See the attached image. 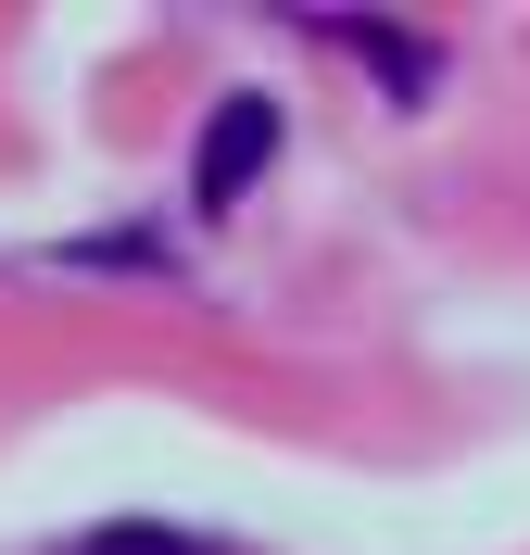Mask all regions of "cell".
Masks as SVG:
<instances>
[{"mask_svg": "<svg viewBox=\"0 0 530 555\" xmlns=\"http://www.w3.org/2000/svg\"><path fill=\"white\" fill-rule=\"evenodd\" d=\"M353 51V64H379V89L391 102H429V76H442V51H429V38H404V26H328Z\"/></svg>", "mask_w": 530, "mask_h": 555, "instance_id": "obj_2", "label": "cell"}, {"mask_svg": "<svg viewBox=\"0 0 530 555\" xmlns=\"http://www.w3.org/2000/svg\"><path fill=\"white\" fill-rule=\"evenodd\" d=\"M64 555H215V543H190V530H165V518H114V530H76Z\"/></svg>", "mask_w": 530, "mask_h": 555, "instance_id": "obj_3", "label": "cell"}, {"mask_svg": "<svg viewBox=\"0 0 530 555\" xmlns=\"http://www.w3.org/2000/svg\"><path fill=\"white\" fill-rule=\"evenodd\" d=\"M266 165H279V102H266V89H228L215 127H203V152H190V215H228Z\"/></svg>", "mask_w": 530, "mask_h": 555, "instance_id": "obj_1", "label": "cell"}]
</instances>
